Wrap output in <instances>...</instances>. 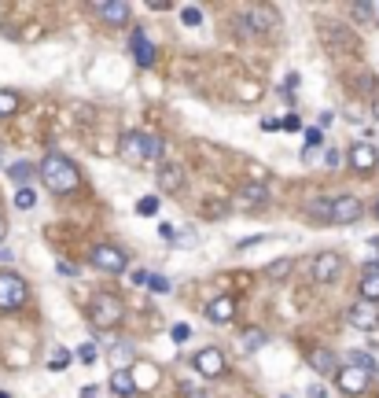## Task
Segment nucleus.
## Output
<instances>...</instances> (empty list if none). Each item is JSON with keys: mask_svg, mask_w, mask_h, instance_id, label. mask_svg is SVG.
Instances as JSON below:
<instances>
[{"mask_svg": "<svg viewBox=\"0 0 379 398\" xmlns=\"http://www.w3.org/2000/svg\"><path fill=\"white\" fill-rule=\"evenodd\" d=\"M159 188L169 192V196H177V192L185 188V174H180L177 166H162L159 170Z\"/></svg>", "mask_w": 379, "mask_h": 398, "instance_id": "obj_17", "label": "nucleus"}, {"mask_svg": "<svg viewBox=\"0 0 379 398\" xmlns=\"http://www.w3.org/2000/svg\"><path fill=\"white\" fill-rule=\"evenodd\" d=\"M0 398H11V395H4V391H0Z\"/></svg>", "mask_w": 379, "mask_h": 398, "instance_id": "obj_46", "label": "nucleus"}, {"mask_svg": "<svg viewBox=\"0 0 379 398\" xmlns=\"http://www.w3.org/2000/svg\"><path fill=\"white\" fill-rule=\"evenodd\" d=\"M159 236H162L166 243H173V240H177V229H173V225H159Z\"/></svg>", "mask_w": 379, "mask_h": 398, "instance_id": "obj_37", "label": "nucleus"}, {"mask_svg": "<svg viewBox=\"0 0 379 398\" xmlns=\"http://www.w3.org/2000/svg\"><path fill=\"white\" fill-rule=\"evenodd\" d=\"M243 207H261V203H269V192H265V185H258V181H247L243 188H240V196H236Z\"/></svg>", "mask_w": 379, "mask_h": 398, "instance_id": "obj_16", "label": "nucleus"}, {"mask_svg": "<svg viewBox=\"0 0 379 398\" xmlns=\"http://www.w3.org/2000/svg\"><path fill=\"white\" fill-rule=\"evenodd\" d=\"M320 37H324V45H328L332 56H346V52L357 48V41L346 33V26H339V22H320Z\"/></svg>", "mask_w": 379, "mask_h": 398, "instance_id": "obj_6", "label": "nucleus"}, {"mask_svg": "<svg viewBox=\"0 0 379 398\" xmlns=\"http://www.w3.org/2000/svg\"><path fill=\"white\" fill-rule=\"evenodd\" d=\"M280 398H287V395H280Z\"/></svg>", "mask_w": 379, "mask_h": 398, "instance_id": "obj_47", "label": "nucleus"}, {"mask_svg": "<svg viewBox=\"0 0 379 398\" xmlns=\"http://www.w3.org/2000/svg\"><path fill=\"white\" fill-rule=\"evenodd\" d=\"M361 299L364 303H379V273H372V269L361 277Z\"/></svg>", "mask_w": 379, "mask_h": 398, "instance_id": "obj_22", "label": "nucleus"}, {"mask_svg": "<svg viewBox=\"0 0 379 398\" xmlns=\"http://www.w3.org/2000/svg\"><path fill=\"white\" fill-rule=\"evenodd\" d=\"M280 130H287V133H298V130H302L298 114H284V118H280Z\"/></svg>", "mask_w": 379, "mask_h": 398, "instance_id": "obj_34", "label": "nucleus"}, {"mask_svg": "<svg viewBox=\"0 0 379 398\" xmlns=\"http://www.w3.org/2000/svg\"><path fill=\"white\" fill-rule=\"evenodd\" d=\"M26 280L19 277V273H11V269H4L0 273V310L4 314H11V310H19V306L26 303Z\"/></svg>", "mask_w": 379, "mask_h": 398, "instance_id": "obj_3", "label": "nucleus"}, {"mask_svg": "<svg viewBox=\"0 0 379 398\" xmlns=\"http://www.w3.org/2000/svg\"><path fill=\"white\" fill-rule=\"evenodd\" d=\"M37 174H41L45 188L56 192V196H70V192H77V185H82V174H77V166H74L67 155H56V151L41 159Z\"/></svg>", "mask_w": 379, "mask_h": 398, "instance_id": "obj_1", "label": "nucleus"}, {"mask_svg": "<svg viewBox=\"0 0 379 398\" xmlns=\"http://www.w3.org/2000/svg\"><path fill=\"white\" fill-rule=\"evenodd\" d=\"M122 317H125V306H122V299H114L111 291H100L93 299V306H88V321H93L96 328H114Z\"/></svg>", "mask_w": 379, "mask_h": 398, "instance_id": "obj_2", "label": "nucleus"}, {"mask_svg": "<svg viewBox=\"0 0 379 398\" xmlns=\"http://www.w3.org/2000/svg\"><path fill=\"white\" fill-rule=\"evenodd\" d=\"M376 217H379V196H376Z\"/></svg>", "mask_w": 379, "mask_h": 398, "instance_id": "obj_45", "label": "nucleus"}, {"mask_svg": "<svg viewBox=\"0 0 379 398\" xmlns=\"http://www.w3.org/2000/svg\"><path fill=\"white\" fill-rule=\"evenodd\" d=\"M350 15H354L357 22H379V0H372V4H354Z\"/></svg>", "mask_w": 379, "mask_h": 398, "instance_id": "obj_23", "label": "nucleus"}, {"mask_svg": "<svg viewBox=\"0 0 379 398\" xmlns=\"http://www.w3.org/2000/svg\"><path fill=\"white\" fill-rule=\"evenodd\" d=\"M350 365H357V369H369L372 376H376V369H379V365H376V358H372L369 351H354V354H350Z\"/></svg>", "mask_w": 379, "mask_h": 398, "instance_id": "obj_27", "label": "nucleus"}, {"mask_svg": "<svg viewBox=\"0 0 379 398\" xmlns=\"http://www.w3.org/2000/svg\"><path fill=\"white\" fill-rule=\"evenodd\" d=\"M33 203H37L33 188H19V192H15V207H19V211H30Z\"/></svg>", "mask_w": 379, "mask_h": 398, "instance_id": "obj_30", "label": "nucleus"}, {"mask_svg": "<svg viewBox=\"0 0 379 398\" xmlns=\"http://www.w3.org/2000/svg\"><path fill=\"white\" fill-rule=\"evenodd\" d=\"M133 59L140 63V67H151V63H155V48H151V41H148V33H144V30H133Z\"/></svg>", "mask_w": 379, "mask_h": 398, "instance_id": "obj_15", "label": "nucleus"}, {"mask_svg": "<svg viewBox=\"0 0 379 398\" xmlns=\"http://www.w3.org/2000/svg\"><path fill=\"white\" fill-rule=\"evenodd\" d=\"M148 288H151V291H169V280H162V277H151V280H148Z\"/></svg>", "mask_w": 379, "mask_h": 398, "instance_id": "obj_38", "label": "nucleus"}, {"mask_svg": "<svg viewBox=\"0 0 379 398\" xmlns=\"http://www.w3.org/2000/svg\"><path fill=\"white\" fill-rule=\"evenodd\" d=\"M133 388H137L133 372H125V369L111 372V391H114V395H133Z\"/></svg>", "mask_w": 379, "mask_h": 398, "instance_id": "obj_20", "label": "nucleus"}, {"mask_svg": "<svg viewBox=\"0 0 379 398\" xmlns=\"http://www.w3.org/2000/svg\"><path fill=\"white\" fill-rule=\"evenodd\" d=\"M309 222H317V225H328L332 222V199H309Z\"/></svg>", "mask_w": 379, "mask_h": 398, "instance_id": "obj_19", "label": "nucleus"}, {"mask_svg": "<svg viewBox=\"0 0 379 398\" xmlns=\"http://www.w3.org/2000/svg\"><path fill=\"white\" fill-rule=\"evenodd\" d=\"M192 365L199 369V376L214 380V376H221V372H225V354H221L217 346H203V351L192 358Z\"/></svg>", "mask_w": 379, "mask_h": 398, "instance_id": "obj_9", "label": "nucleus"}, {"mask_svg": "<svg viewBox=\"0 0 379 398\" xmlns=\"http://www.w3.org/2000/svg\"><path fill=\"white\" fill-rule=\"evenodd\" d=\"M93 8H96V15H100V19L114 22V26H125V22H129V15H133V8H129L125 0H111V4L103 0V4H93Z\"/></svg>", "mask_w": 379, "mask_h": 398, "instance_id": "obj_13", "label": "nucleus"}, {"mask_svg": "<svg viewBox=\"0 0 379 398\" xmlns=\"http://www.w3.org/2000/svg\"><path fill=\"white\" fill-rule=\"evenodd\" d=\"M137 214H144V217L159 214V196H144V199L137 203Z\"/></svg>", "mask_w": 379, "mask_h": 398, "instance_id": "obj_29", "label": "nucleus"}, {"mask_svg": "<svg viewBox=\"0 0 379 398\" xmlns=\"http://www.w3.org/2000/svg\"><path fill=\"white\" fill-rule=\"evenodd\" d=\"M309 365L317 369L320 376H335V372H339V362H335L332 351H313V354H309Z\"/></svg>", "mask_w": 379, "mask_h": 398, "instance_id": "obj_18", "label": "nucleus"}, {"mask_svg": "<svg viewBox=\"0 0 379 398\" xmlns=\"http://www.w3.org/2000/svg\"><path fill=\"white\" fill-rule=\"evenodd\" d=\"M350 166H354L357 174H369L379 166V155H376V148L372 144H354L350 148Z\"/></svg>", "mask_w": 379, "mask_h": 398, "instance_id": "obj_14", "label": "nucleus"}, {"mask_svg": "<svg viewBox=\"0 0 379 398\" xmlns=\"http://www.w3.org/2000/svg\"><path fill=\"white\" fill-rule=\"evenodd\" d=\"M324 144V133L317 130V125H309V130H306V148H313V151H317Z\"/></svg>", "mask_w": 379, "mask_h": 398, "instance_id": "obj_32", "label": "nucleus"}, {"mask_svg": "<svg viewBox=\"0 0 379 398\" xmlns=\"http://www.w3.org/2000/svg\"><path fill=\"white\" fill-rule=\"evenodd\" d=\"M180 398H206V395H203L199 388H192V383H188V388H185V391H180Z\"/></svg>", "mask_w": 379, "mask_h": 398, "instance_id": "obj_39", "label": "nucleus"}, {"mask_svg": "<svg viewBox=\"0 0 379 398\" xmlns=\"http://www.w3.org/2000/svg\"><path fill=\"white\" fill-rule=\"evenodd\" d=\"M372 114H376V122H379V96H372Z\"/></svg>", "mask_w": 379, "mask_h": 398, "instance_id": "obj_42", "label": "nucleus"}, {"mask_svg": "<svg viewBox=\"0 0 379 398\" xmlns=\"http://www.w3.org/2000/svg\"><path fill=\"white\" fill-rule=\"evenodd\" d=\"M118 155L129 162V166H140V162H148V133H137V130H129L122 137V144H118Z\"/></svg>", "mask_w": 379, "mask_h": 398, "instance_id": "obj_7", "label": "nucleus"}, {"mask_svg": "<svg viewBox=\"0 0 379 398\" xmlns=\"http://www.w3.org/2000/svg\"><path fill=\"white\" fill-rule=\"evenodd\" d=\"M372 380L376 376H372L369 369H357V365H350V362L335 372V383H339V391H343V395H364Z\"/></svg>", "mask_w": 379, "mask_h": 398, "instance_id": "obj_5", "label": "nucleus"}, {"mask_svg": "<svg viewBox=\"0 0 379 398\" xmlns=\"http://www.w3.org/2000/svg\"><path fill=\"white\" fill-rule=\"evenodd\" d=\"M339 269H343V259H339L335 251H320L317 259H313V280H317V284H328V280L339 277Z\"/></svg>", "mask_w": 379, "mask_h": 398, "instance_id": "obj_11", "label": "nucleus"}, {"mask_svg": "<svg viewBox=\"0 0 379 398\" xmlns=\"http://www.w3.org/2000/svg\"><path fill=\"white\" fill-rule=\"evenodd\" d=\"M346 321H350L354 328H361V332H372V328L379 325V306L361 299V303H354V306L346 310Z\"/></svg>", "mask_w": 379, "mask_h": 398, "instance_id": "obj_10", "label": "nucleus"}, {"mask_svg": "<svg viewBox=\"0 0 379 398\" xmlns=\"http://www.w3.org/2000/svg\"><path fill=\"white\" fill-rule=\"evenodd\" d=\"M364 217V203L357 196H339L332 199V222L335 225H354Z\"/></svg>", "mask_w": 379, "mask_h": 398, "instance_id": "obj_8", "label": "nucleus"}, {"mask_svg": "<svg viewBox=\"0 0 379 398\" xmlns=\"http://www.w3.org/2000/svg\"><path fill=\"white\" fill-rule=\"evenodd\" d=\"M77 358H82L85 365H93L96 362V346L93 343H82V346H77Z\"/></svg>", "mask_w": 379, "mask_h": 398, "instance_id": "obj_33", "label": "nucleus"}, {"mask_svg": "<svg viewBox=\"0 0 379 398\" xmlns=\"http://www.w3.org/2000/svg\"><path fill=\"white\" fill-rule=\"evenodd\" d=\"M287 273H291V259H277L272 266H265V277L269 280H284Z\"/></svg>", "mask_w": 379, "mask_h": 398, "instance_id": "obj_26", "label": "nucleus"}, {"mask_svg": "<svg viewBox=\"0 0 379 398\" xmlns=\"http://www.w3.org/2000/svg\"><path fill=\"white\" fill-rule=\"evenodd\" d=\"M129 280H133L137 288H144V284L151 280V273H148V269H133V273H129Z\"/></svg>", "mask_w": 379, "mask_h": 398, "instance_id": "obj_36", "label": "nucleus"}, {"mask_svg": "<svg viewBox=\"0 0 379 398\" xmlns=\"http://www.w3.org/2000/svg\"><path fill=\"white\" fill-rule=\"evenodd\" d=\"M93 266L103 269V273H111V277H118L129 269V259H125V251L122 247H111V243H96L93 247Z\"/></svg>", "mask_w": 379, "mask_h": 398, "instance_id": "obj_4", "label": "nucleus"}, {"mask_svg": "<svg viewBox=\"0 0 379 398\" xmlns=\"http://www.w3.org/2000/svg\"><path fill=\"white\" fill-rule=\"evenodd\" d=\"M67 365H70V354L63 351V346H52V354H48V369H56V372H59V369H67Z\"/></svg>", "mask_w": 379, "mask_h": 398, "instance_id": "obj_28", "label": "nucleus"}, {"mask_svg": "<svg viewBox=\"0 0 379 398\" xmlns=\"http://www.w3.org/2000/svg\"><path fill=\"white\" fill-rule=\"evenodd\" d=\"M8 236V225H4V217H0V240H4Z\"/></svg>", "mask_w": 379, "mask_h": 398, "instance_id": "obj_43", "label": "nucleus"}, {"mask_svg": "<svg viewBox=\"0 0 379 398\" xmlns=\"http://www.w3.org/2000/svg\"><path fill=\"white\" fill-rule=\"evenodd\" d=\"M309 398H328V391H324L320 383H309Z\"/></svg>", "mask_w": 379, "mask_h": 398, "instance_id": "obj_41", "label": "nucleus"}, {"mask_svg": "<svg viewBox=\"0 0 379 398\" xmlns=\"http://www.w3.org/2000/svg\"><path fill=\"white\" fill-rule=\"evenodd\" d=\"M232 317H236V299H232V295H217V299L206 306V321H214V325H229Z\"/></svg>", "mask_w": 379, "mask_h": 398, "instance_id": "obj_12", "label": "nucleus"}, {"mask_svg": "<svg viewBox=\"0 0 379 398\" xmlns=\"http://www.w3.org/2000/svg\"><path fill=\"white\" fill-rule=\"evenodd\" d=\"M33 174H37V170H33L30 162H11V166H8V177H11L19 188H30V177H33Z\"/></svg>", "mask_w": 379, "mask_h": 398, "instance_id": "obj_21", "label": "nucleus"}, {"mask_svg": "<svg viewBox=\"0 0 379 398\" xmlns=\"http://www.w3.org/2000/svg\"><path fill=\"white\" fill-rule=\"evenodd\" d=\"M372 273H379V259H376V262H372Z\"/></svg>", "mask_w": 379, "mask_h": 398, "instance_id": "obj_44", "label": "nucleus"}, {"mask_svg": "<svg viewBox=\"0 0 379 398\" xmlns=\"http://www.w3.org/2000/svg\"><path fill=\"white\" fill-rule=\"evenodd\" d=\"M19 111V93H11V89H0V118H8V114Z\"/></svg>", "mask_w": 379, "mask_h": 398, "instance_id": "obj_24", "label": "nucleus"}, {"mask_svg": "<svg viewBox=\"0 0 379 398\" xmlns=\"http://www.w3.org/2000/svg\"><path fill=\"white\" fill-rule=\"evenodd\" d=\"M258 346H265V332H258V328L243 332V354H254Z\"/></svg>", "mask_w": 379, "mask_h": 398, "instance_id": "obj_25", "label": "nucleus"}, {"mask_svg": "<svg viewBox=\"0 0 379 398\" xmlns=\"http://www.w3.org/2000/svg\"><path fill=\"white\" fill-rule=\"evenodd\" d=\"M173 339L185 343V339H188V325H177V328H173Z\"/></svg>", "mask_w": 379, "mask_h": 398, "instance_id": "obj_40", "label": "nucleus"}, {"mask_svg": "<svg viewBox=\"0 0 379 398\" xmlns=\"http://www.w3.org/2000/svg\"><path fill=\"white\" fill-rule=\"evenodd\" d=\"M148 159H162V140L159 137H148Z\"/></svg>", "mask_w": 379, "mask_h": 398, "instance_id": "obj_35", "label": "nucleus"}, {"mask_svg": "<svg viewBox=\"0 0 379 398\" xmlns=\"http://www.w3.org/2000/svg\"><path fill=\"white\" fill-rule=\"evenodd\" d=\"M376 26H379V22H376Z\"/></svg>", "mask_w": 379, "mask_h": 398, "instance_id": "obj_48", "label": "nucleus"}, {"mask_svg": "<svg viewBox=\"0 0 379 398\" xmlns=\"http://www.w3.org/2000/svg\"><path fill=\"white\" fill-rule=\"evenodd\" d=\"M180 22H185V26H199V22H203V11L199 8H180Z\"/></svg>", "mask_w": 379, "mask_h": 398, "instance_id": "obj_31", "label": "nucleus"}]
</instances>
